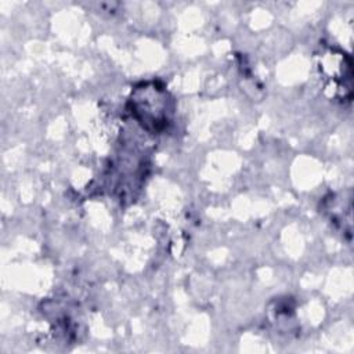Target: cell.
Wrapping results in <instances>:
<instances>
[{
  "label": "cell",
  "instance_id": "2",
  "mask_svg": "<svg viewBox=\"0 0 354 354\" xmlns=\"http://www.w3.org/2000/svg\"><path fill=\"white\" fill-rule=\"evenodd\" d=\"M351 65L350 55L335 47H328L318 55V69L325 79L326 88L333 90L332 95L340 101L351 98Z\"/></svg>",
  "mask_w": 354,
  "mask_h": 354
},
{
  "label": "cell",
  "instance_id": "1",
  "mask_svg": "<svg viewBox=\"0 0 354 354\" xmlns=\"http://www.w3.org/2000/svg\"><path fill=\"white\" fill-rule=\"evenodd\" d=\"M131 116L149 133H160L170 123L174 102L165 84L158 80L137 84L129 97Z\"/></svg>",
  "mask_w": 354,
  "mask_h": 354
}]
</instances>
